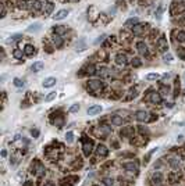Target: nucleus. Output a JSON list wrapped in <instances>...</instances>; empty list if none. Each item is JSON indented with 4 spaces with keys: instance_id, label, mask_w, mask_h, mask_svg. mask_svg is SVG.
I'll list each match as a JSON object with an SVG mask.
<instances>
[{
    "instance_id": "cd10ccee",
    "label": "nucleus",
    "mask_w": 185,
    "mask_h": 186,
    "mask_svg": "<svg viewBox=\"0 0 185 186\" xmlns=\"http://www.w3.org/2000/svg\"><path fill=\"white\" fill-rule=\"evenodd\" d=\"M162 179H163V176H162V174H160V172H157V174H154V175L152 176L153 183H160V182H162Z\"/></svg>"
},
{
    "instance_id": "aec40b11",
    "label": "nucleus",
    "mask_w": 185,
    "mask_h": 186,
    "mask_svg": "<svg viewBox=\"0 0 185 186\" xmlns=\"http://www.w3.org/2000/svg\"><path fill=\"white\" fill-rule=\"evenodd\" d=\"M24 54H25L27 57H31V56H33V54H36L35 46H33V45H25V47H24Z\"/></svg>"
},
{
    "instance_id": "de8ad7c7",
    "label": "nucleus",
    "mask_w": 185,
    "mask_h": 186,
    "mask_svg": "<svg viewBox=\"0 0 185 186\" xmlns=\"http://www.w3.org/2000/svg\"><path fill=\"white\" fill-rule=\"evenodd\" d=\"M45 186H56V185H55V183H52V182H49V183H46Z\"/></svg>"
},
{
    "instance_id": "2eb2a0df",
    "label": "nucleus",
    "mask_w": 185,
    "mask_h": 186,
    "mask_svg": "<svg viewBox=\"0 0 185 186\" xmlns=\"http://www.w3.org/2000/svg\"><path fill=\"white\" fill-rule=\"evenodd\" d=\"M53 10H55V3L47 1V3H45L43 10H42V14H43L45 17H47V15H50V14L53 13Z\"/></svg>"
},
{
    "instance_id": "9b49d317",
    "label": "nucleus",
    "mask_w": 185,
    "mask_h": 186,
    "mask_svg": "<svg viewBox=\"0 0 185 186\" xmlns=\"http://www.w3.org/2000/svg\"><path fill=\"white\" fill-rule=\"evenodd\" d=\"M52 32H53L55 35L64 36L65 33L68 32V28H67V25H55V27L52 28Z\"/></svg>"
},
{
    "instance_id": "a211bd4d",
    "label": "nucleus",
    "mask_w": 185,
    "mask_h": 186,
    "mask_svg": "<svg viewBox=\"0 0 185 186\" xmlns=\"http://www.w3.org/2000/svg\"><path fill=\"white\" fill-rule=\"evenodd\" d=\"M110 121H111V125H114V126H120V125H122V122H124L122 117H121V115H117V114L111 115V117H110Z\"/></svg>"
},
{
    "instance_id": "6e6552de",
    "label": "nucleus",
    "mask_w": 185,
    "mask_h": 186,
    "mask_svg": "<svg viewBox=\"0 0 185 186\" xmlns=\"http://www.w3.org/2000/svg\"><path fill=\"white\" fill-rule=\"evenodd\" d=\"M185 13V4L182 3H173V6H171V14L173 15H181V14H184Z\"/></svg>"
},
{
    "instance_id": "6ab92c4d",
    "label": "nucleus",
    "mask_w": 185,
    "mask_h": 186,
    "mask_svg": "<svg viewBox=\"0 0 185 186\" xmlns=\"http://www.w3.org/2000/svg\"><path fill=\"white\" fill-rule=\"evenodd\" d=\"M138 22H139V18H138V17H131V18H128V20L125 21L124 27H125L127 29H131V28H132V27H135Z\"/></svg>"
},
{
    "instance_id": "c9c22d12",
    "label": "nucleus",
    "mask_w": 185,
    "mask_h": 186,
    "mask_svg": "<svg viewBox=\"0 0 185 186\" xmlns=\"http://www.w3.org/2000/svg\"><path fill=\"white\" fill-rule=\"evenodd\" d=\"M65 140H67L68 143L74 142V134H73V132H67V134H65Z\"/></svg>"
},
{
    "instance_id": "39448f33",
    "label": "nucleus",
    "mask_w": 185,
    "mask_h": 186,
    "mask_svg": "<svg viewBox=\"0 0 185 186\" xmlns=\"http://www.w3.org/2000/svg\"><path fill=\"white\" fill-rule=\"evenodd\" d=\"M135 49L136 52L142 54V56H148L149 54V49H148V45L145 43V41H138L135 43Z\"/></svg>"
},
{
    "instance_id": "9d476101",
    "label": "nucleus",
    "mask_w": 185,
    "mask_h": 186,
    "mask_svg": "<svg viewBox=\"0 0 185 186\" xmlns=\"http://www.w3.org/2000/svg\"><path fill=\"white\" fill-rule=\"evenodd\" d=\"M52 45H53V47H56V49H61L63 45H64L63 36H60V35H55V33H53V36H52Z\"/></svg>"
},
{
    "instance_id": "423d86ee",
    "label": "nucleus",
    "mask_w": 185,
    "mask_h": 186,
    "mask_svg": "<svg viewBox=\"0 0 185 186\" xmlns=\"http://www.w3.org/2000/svg\"><path fill=\"white\" fill-rule=\"evenodd\" d=\"M114 61L117 65H120V67H124V65H127L128 64V57H127V54L125 53H117L116 54V57H114Z\"/></svg>"
},
{
    "instance_id": "f257e3e1",
    "label": "nucleus",
    "mask_w": 185,
    "mask_h": 186,
    "mask_svg": "<svg viewBox=\"0 0 185 186\" xmlns=\"http://www.w3.org/2000/svg\"><path fill=\"white\" fill-rule=\"evenodd\" d=\"M103 88H104V83L102 82L100 79H91V81H88V83H87V89L92 93V94L100 93L103 90Z\"/></svg>"
},
{
    "instance_id": "dca6fc26",
    "label": "nucleus",
    "mask_w": 185,
    "mask_h": 186,
    "mask_svg": "<svg viewBox=\"0 0 185 186\" xmlns=\"http://www.w3.org/2000/svg\"><path fill=\"white\" fill-rule=\"evenodd\" d=\"M92 147H93V143H92V140H84V145H82V150H84V154L89 155L92 153Z\"/></svg>"
},
{
    "instance_id": "bb28decb",
    "label": "nucleus",
    "mask_w": 185,
    "mask_h": 186,
    "mask_svg": "<svg viewBox=\"0 0 185 186\" xmlns=\"http://www.w3.org/2000/svg\"><path fill=\"white\" fill-rule=\"evenodd\" d=\"M131 65L135 67V68H138V67L142 65V60L139 57H134V58H131Z\"/></svg>"
},
{
    "instance_id": "1a4fd4ad",
    "label": "nucleus",
    "mask_w": 185,
    "mask_h": 186,
    "mask_svg": "<svg viewBox=\"0 0 185 186\" xmlns=\"http://www.w3.org/2000/svg\"><path fill=\"white\" fill-rule=\"evenodd\" d=\"M171 35H173V38H174L175 42H178V43H185V31L184 29H174Z\"/></svg>"
},
{
    "instance_id": "a19ab883",
    "label": "nucleus",
    "mask_w": 185,
    "mask_h": 186,
    "mask_svg": "<svg viewBox=\"0 0 185 186\" xmlns=\"http://www.w3.org/2000/svg\"><path fill=\"white\" fill-rule=\"evenodd\" d=\"M103 183H104L106 186H113V183H114V182H113V179H110V178H106V179L103 181Z\"/></svg>"
},
{
    "instance_id": "5701e85b",
    "label": "nucleus",
    "mask_w": 185,
    "mask_h": 186,
    "mask_svg": "<svg viewBox=\"0 0 185 186\" xmlns=\"http://www.w3.org/2000/svg\"><path fill=\"white\" fill-rule=\"evenodd\" d=\"M96 151H98V155H100V157H106V155L109 154V150H107V147L104 145H99Z\"/></svg>"
},
{
    "instance_id": "f03ea898",
    "label": "nucleus",
    "mask_w": 185,
    "mask_h": 186,
    "mask_svg": "<svg viewBox=\"0 0 185 186\" xmlns=\"http://www.w3.org/2000/svg\"><path fill=\"white\" fill-rule=\"evenodd\" d=\"M149 29V24H145V22H138L135 27L131 28V33L134 36H142L145 35V32Z\"/></svg>"
},
{
    "instance_id": "393cba45",
    "label": "nucleus",
    "mask_w": 185,
    "mask_h": 186,
    "mask_svg": "<svg viewBox=\"0 0 185 186\" xmlns=\"http://www.w3.org/2000/svg\"><path fill=\"white\" fill-rule=\"evenodd\" d=\"M100 111H102V106H92V107L88 108V114L89 115H96Z\"/></svg>"
},
{
    "instance_id": "79ce46f5",
    "label": "nucleus",
    "mask_w": 185,
    "mask_h": 186,
    "mask_svg": "<svg viewBox=\"0 0 185 186\" xmlns=\"http://www.w3.org/2000/svg\"><path fill=\"white\" fill-rule=\"evenodd\" d=\"M106 39V35H102V36H99V39H96V42H95V45H99L100 42H103Z\"/></svg>"
},
{
    "instance_id": "2f4dec72",
    "label": "nucleus",
    "mask_w": 185,
    "mask_h": 186,
    "mask_svg": "<svg viewBox=\"0 0 185 186\" xmlns=\"http://www.w3.org/2000/svg\"><path fill=\"white\" fill-rule=\"evenodd\" d=\"M22 39V35L21 33H15V35H11L9 42H17V41H21Z\"/></svg>"
},
{
    "instance_id": "4c0bfd02",
    "label": "nucleus",
    "mask_w": 185,
    "mask_h": 186,
    "mask_svg": "<svg viewBox=\"0 0 185 186\" xmlns=\"http://www.w3.org/2000/svg\"><path fill=\"white\" fill-rule=\"evenodd\" d=\"M13 82H14V85H15L17 88H21V86H24V82H22L20 78H14V81H13Z\"/></svg>"
},
{
    "instance_id": "473e14b6",
    "label": "nucleus",
    "mask_w": 185,
    "mask_h": 186,
    "mask_svg": "<svg viewBox=\"0 0 185 186\" xmlns=\"http://www.w3.org/2000/svg\"><path fill=\"white\" fill-rule=\"evenodd\" d=\"M87 49V45H85V42L84 41H79V43L77 45V52H82V50H85Z\"/></svg>"
},
{
    "instance_id": "49530a36",
    "label": "nucleus",
    "mask_w": 185,
    "mask_h": 186,
    "mask_svg": "<svg viewBox=\"0 0 185 186\" xmlns=\"http://www.w3.org/2000/svg\"><path fill=\"white\" fill-rule=\"evenodd\" d=\"M1 155H3V157H6V155H7V151H6V150H3V151H1Z\"/></svg>"
},
{
    "instance_id": "37998d69",
    "label": "nucleus",
    "mask_w": 185,
    "mask_h": 186,
    "mask_svg": "<svg viewBox=\"0 0 185 186\" xmlns=\"http://www.w3.org/2000/svg\"><path fill=\"white\" fill-rule=\"evenodd\" d=\"M180 24H181L182 27H185V15H182V17H181V20H180Z\"/></svg>"
},
{
    "instance_id": "58836bf2",
    "label": "nucleus",
    "mask_w": 185,
    "mask_h": 186,
    "mask_svg": "<svg viewBox=\"0 0 185 186\" xmlns=\"http://www.w3.org/2000/svg\"><path fill=\"white\" fill-rule=\"evenodd\" d=\"M163 60L164 61H173V54H170V53H164Z\"/></svg>"
},
{
    "instance_id": "c756f323",
    "label": "nucleus",
    "mask_w": 185,
    "mask_h": 186,
    "mask_svg": "<svg viewBox=\"0 0 185 186\" xmlns=\"http://www.w3.org/2000/svg\"><path fill=\"white\" fill-rule=\"evenodd\" d=\"M56 96H57V93H56V92H50L49 94H47V96H46V97H45V102H47V103H49V102L55 100Z\"/></svg>"
},
{
    "instance_id": "a878e982",
    "label": "nucleus",
    "mask_w": 185,
    "mask_h": 186,
    "mask_svg": "<svg viewBox=\"0 0 185 186\" xmlns=\"http://www.w3.org/2000/svg\"><path fill=\"white\" fill-rule=\"evenodd\" d=\"M24 56H25V54H24V50H22V49H14V50H13V57H14L15 60H22Z\"/></svg>"
},
{
    "instance_id": "8fccbe9b",
    "label": "nucleus",
    "mask_w": 185,
    "mask_h": 186,
    "mask_svg": "<svg viewBox=\"0 0 185 186\" xmlns=\"http://www.w3.org/2000/svg\"><path fill=\"white\" fill-rule=\"evenodd\" d=\"M68 1H78V0H68Z\"/></svg>"
},
{
    "instance_id": "ddd939ff",
    "label": "nucleus",
    "mask_w": 185,
    "mask_h": 186,
    "mask_svg": "<svg viewBox=\"0 0 185 186\" xmlns=\"http://www.w3.org/2000/svg\"><path fill=\"white\" fill-rule=\"evenodd\" d=\"M96 134H98L99 136H102V138H107V136L111 134V128H110V126H106V125L99 126L98 129H96Z\"/></svg>"
},
{
    "instance_id": "7ed1b4c3",
    "label": "nucleus",
    "mask_w": 185,
    "mask_h": 186,
    "mask_svg": "<svg viewBox=\"0 0 185 186\" xmlns=\"http://www.w3.org/2000/svg\"><path fill=\"white\" fill-rule=\"evenodd\" d=\"M156 47L160 53H167L168 52V41L164 35H160L156 41Z\"/></svg>"
},
{
    "instance_id": "f704fd0d",
    "label": "nucleus",
    "mask_w": 185,
    "mask_h": 186,
    "mask_svg": "<svg viewBox=\"0 0 185 186\" xmlns=\"http://www.w3.org/2000/svg\"><path fill=\"white\" fill-rule=\"evenodd\" d=\"M164 10V6L163 4H160L159 7H157V10H156V17H157V20H160V17H162V13Z\"/></svg>"
},
{
    "instance_id": "7c9ffc66",
    "label": "nucleus",
    "mask_w": 185,
    "mask_h": 186,
    "mask_svg": "<svg viewBox=\"0 0 185 186\" xmlns=\"http://www.w3.org/2000/svg\"><path fill=\"white\" fill-rule=\"evenodd\" d=\"M95 72H96L95 65H93V64H89V65L87 67V74H88V75H93Z\"/></svg>"
},
{
    "instance_id": "ea45409f",
    "label": "nucleus",
    "mask_w": 185,
    "mask_h": 186,
    "mask_svg": "<svg viewBox=\"0 0 185 186\" xmlns=\"http://www.w3.org/2000/svg\"><path fill=\"white\" fill-rule=\"evenodd\" d=\"M78 110H79V104H73V106L70 107L68 111H70V113H77Z\"/></svg>"
},
{
    "instance_id": "f3484780",
    "label": "nucleus",
    "mask_w": 185,
    "mask_h": 186,
    "mask_svg": "<svg viewBox=\"0 0 185 186\" xmlns=\"http://www.w3.org/2000/svg\"><path fill=\"white\" fill-rule=\"evenodd\" d=\"M42 29V24L41 22H33L32 25H29L28 28H27V32L28 33H36V32H39Z\"/></svg>"
},
{
    "instance_id": "0eeeda50",
    "label": "nucleus",
    "mask_w": 185,
    "mask_h": 186,
    "mask_svg": "<svg viewBox=\"0 0 185 186\" xmlns=\"http://www.w3.org/2000/svg\"><path fill=\"white\" fill-rule=\"evenodd\" d=\"M149 115H150V114L148 113V111H145V110H138V111L135 113V120L139 121V122H148V121L150 120Z\"/></svg>"
},
{
    "instance_id": "e433bc0d",
    "label": "nucleus",
    "mask_w": 185,
    "mask_h": 186,
    "mask_svg": "<svg viewBox=\"0 0 185 186\" xmlns=\"http://www.w3.org/2000/svg\"><path fill=\"white\" fill-rule=\"evenodd\" d=\"M7 14V9H6V3H1V14H0V18H4Z\"/></svg>"
},
{
    "instance_id": "c03bdc74",
    "label": "nucleus",
    "mask_w": 185,
    "mask_h": 186,
    "mask_svg": "<svg viewBox=\"0 0 185 186\" xmlns=\"http://www.w3.org/2000/svg\"><path fill=\"white\" fill-rule=\"evenodd\" d=\"M162 90H163V94H164V96H167V94H168V89H166V88H162Z\"/></svg>"
},
{
    "instance_id": "20e7f679",
    "label": "nucleus",
    "mask_w": 185,
    "mask_h": 186,
    "mask_svg": "<svg viewBox=\"0 0 185 186\" xmlns=\"http://www.w3.org/2000/svg\"><path fill=\"white\" fill-rule=\"evenodd\" d=\"M99 17H100V13H99V10L96 9V6L88 7V20L95 22L96 20H99Z\"/></svg>"
},
{
    "instance_id": "a18cd8bd",
    "label": "nucleus",
    "mask_w": 185,
    "mask_h": 186,
    "mask_svg": "<svg viewBox=\"0 0 185 186\" xmlns=\"http://www.w3.org/2000/svg\"><path fill=\"white\" fill-rule=\"evenodd\" d=\"M32 135H33V136H38V135H39V132L35 129V131H32Z\"/></svg>"
},
{
    "instance_id": "412c9836",
    "label": "nucleus",
    "mask_w": 185,
    "mask_h": 186,
    "mask_svg": "<svg viewBox=\"0 0 185 186\" xmlns=\"http://www.w3.org/2000/svg\"><path fill=\"white\" fill-rule=\"evenodd\" d=\"M56 82H57V79L56 78H53V76H49V78H46L43 82H42V86L43 88H53L56 85Z\"/></svg>"
},
{
    "instance_id": "09e8293b",
    "label": "nucleus",
    "mask_w": 185,
    "mask_h": 186,
    "mask_svg": "<svg viewBox=\"0 0 185 186\" xmlns=\"http://www.w3.org/2000/svg\"><path fill=\"white\" fill-rule=\"evenodd\" d=\"M25 186H32V182H31V181H28V183H27Z\"/></svg>"
},
{
    "instance_id": "4be33fe9",
    "label": "nucleus",
    "mask_w": 185,
    "mask_h": 186,
    "mask_svg": "<svg viewBox=\"0 0 185 186\" xmlns=\"http://www.w3.org/2000/svg\"><path fill=\"white\" fill-rule=\"evenodd\" d=\"M43 67H45V64L42 61H36L31 65V71H32V72H39V71L43 70Z\"/></svg>"
},
{
    "instance_id": "b1692460",
    "label": "nucleus",
    "mask_w": 185,
    "mask_h": 186,
    "mask_svg": "<svg viewBox=\"0 0 185 186\" xmlns=\"http://www.w3.org/2000/svg\"><path fill=\"white\" fill-rule=\"evenodd\" d=\"M122 167H124L127 171H130V172H136V171H138V164H136V163H125Z\"/></svg>"
},
{
    "instance_id": "f8f14e48",
    "label": "nucleus",
    "mask_w": 185,
    "mask_h": 186,
    "mask_svg": "<svg viewBox=\"0 0 185 186\" xmlns=\"http://www.w3.org/2000/svg\"><path fill=\"white\" fill-rule=\"evenodd\" d=\"M149 102L152 104H162L163 97H162V94L159 92H153V93H150V96H149Z\"/></svg>"
},
{
    "instance_id": "72a5a7b5",
    "label": "nucleus",
    "mask_w": 185,
    "mask_h": 186,
    "mask_svg": "<svg viewBox=\"0 0 185 186\" xmlns=\"http://www.w3.org/2000/svg\"><path fill=\"white\" fill-rule=\"evenodd\" d=\"M177 54H178L180 58L185 60V47H178V49H177Z\"/></svg>"
},
{
    "instance_id": "4468645a",
    "label": "nucleus",
    "mask_w": 185,
    "mask_h": 186,
    "mask_svg": "<svg viewBox=\"0 0 185 186\" xmlns=\"http://www.w3.org/2000/svg\"><path fill=\"white\" fill-rule=\"evenodd\" d=\"M68 14H70V10H67V9H61V10H59L55 15H53V20L55 21H61V20H64V18H67Z\"/></svg>"
},
{
    "instance_id": "c85d7f7f",
    "label": "nucleus",
    "mask_w": 185,
    "mask_h": 186,
    "mask_svg": "<svg viewBox=\"0 0 185 186\" xmlns=\"http://www.w3.org/2000/svg\"><path fill=\"white\" fill-rule=\"evenodd\" d=\"M159 78H160V75L157 72H152V74H148V75H146V79H148V81H156V79H159Z\"/></svg>"
}]
</instances>
